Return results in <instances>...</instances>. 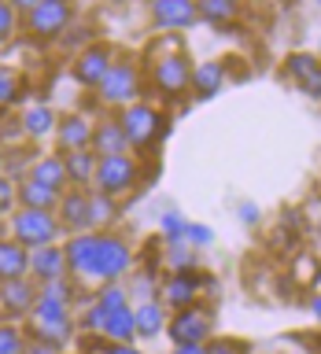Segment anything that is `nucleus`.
<instances>
[{"mask_svg": "<svg viewBox=\"0 0 321 354\" xmlns=\"http://www.w3.org/2000/svg\"><path fill=\"white\" fill-rule=\"evenodd\" d=\"M137 174H140V170H137V162L129 159V151H126V155H111V159H100V162H96L93 185H96L100 196L118 199V196L133 192V185H137Z\"/></svg>", "mask_w": 321, "mask_h": 354, "instance_id": "f03ea898", "label": "nucleus"}, {"mask_svg": "<svg viewBox=\"0 0 321 354\" xmlns=\"http://www.w3.org/2000/svg\"><path fill=\"white\" fill-rule=\"evenodd\" d=\"M30 273V251L19 248L15 240H0V284L22 281Z\"/></svg>", "mask_w": 321, "mask_h": 354, "instance_id": "6ab92c4d", "label": "nucleus"}, {"mask_svg": "<svg viewBox=\"0 0 321 354\" xmlns=\"http://www.w3.org/2000/svg\"><path fill=\"white\" fill-rule=\"evenodd\" d=\"M155 88H159L163 96H177V93H185V88H192V63L185 59V55H163L159 63H155Z\"/></svg>", "mask_w": 321, "mask_h": 354, "instance_id": "6e6552de", "label": "nucleus"}, {"mask_svg": "<svg viewBox=\"0 0 321 354\" xmlns=\"http://www.w3.org/2000/svg\"><path fill=\"white\" fill-rule=\"evenodd\" d=\"M96 251H100V232H77V236L66 240V270L77 273V277H93L96 281Z\"/></svg>", "mask_w": 321, "mask_h": 354, "instance_id": "1a4fd4ad", "label": "nucleus"}, {"mask_svg": "<svg viewBox=\"0 0 321 354\" xmlns=\"http://www.w3.org/2000/svg\"><path fill=\"white\" fill-rule=\"evenodd\" d=\"M63 273H66V254H63L59 243L30 251V277H33V281L52 284V281H63Z\"/></svg>", "mask_w": 321, "mask_h": 354, "instance_id": "ddd939ff", "label": "nucleus"}, {"mask_svg": "<svg viewBox=\"0 0 321 354\" xmlns=\"http://www.w3.org/2000/svg\"><path fill=\"white\" fill-rule=\"evenodd\" d=\"M310 310H314V317L321 321V295H314V299H310Z\"/></svg>", "mask_w": 321, "mask_h": 354, "instance_id": "37998d69", "label": "nucleus"}, {"mask_svg": "<svg viewBox=\"0 0 321 354\" xmlns=\"http://www.w3.org/2000/svg\"><path fill=\"white\" fill-rule=\"evenodd\" d=\"M240 221H244V225H255V221H259V207H255V203H244V207H240Z\"/></svg>", "mask_w": 321, "mask_h": 354, "instance_id": "ea45409f", "label": "nucleus"}, {"mask_svg": "<svg viewBox=\"0 0 321 354\" xmlns=\"http://www.w3.org/2000/svg\"><path fill=\"white\" fill-rule=\"evenodd\" d=\"M30 181H37L44 188H52V192H66V166H63V155L55 151V155H41V159H33L30 166Z\"/></svg>", "mask_w": 321, "mask_h": 354, "instance_id": "f3484780", "label": "nucleus"}, {"mask_svg": "<svg viewBox=\"0 0 321 354\" xmlns=\"http://www.w3.org/2000/svg\"><path fill=\"white\" fill-rule=\"evenodd\" d=\"M210 240H214V229L199 225V221H188V229H185V243H188V248H210Z\"/></svg>", "mask_w": 321, "mask_h": 354, "instance_id": "f704fd0d", "label": "nucleus"}, {"mask_svg": "<svg viewBox=\"0 0 321 354\" xmlns=\"http://www.w3.org/2000/svg\"><path fill=\"white\" fill-rule=\"evenodd\" d=\"M133 325H137V336H140V339L159 336L163 325H166V310H163L159 299H144V303L133 310Z\"/></svg>", "mask_w": 321, "mask_h": 354, "instance_id": "aec40b11", "label": "nucleus"}, {"mask_svg": "<svg viewBox=\"0 0 321 354\" xmlns=\"http://www.w3.org/2000/svg\"><path fill=\"white\" fill-rule=\"evenodd\" d=\"M133 266L129 243L122 236H111V232H100V251H96V281L115 284L122 273Z\"/></svg>", "mask_w": 321, "mask_h": 354, "instance_id": "423d86ee", "label": "nucleus"}, {"mask_svg": "<svg viewBox=\"0 0 321 354\" xmlns=\"http://www.w3.org/2000/svg\"><path fill=\"white\" fill-rule=\"evenodd\" d=\"M19 207H26V210H52V214H55V207H59V192H52V188H44L37 181H30V177H22V181H19Z\"/></svg>", "mask_w": 321, "mask_h": 354, "instance_id": "412c9836", "label": "nucleus"}, {"mask_svg": "<svg viewBox=\"0 0 321 354\" xmlns=\"http://www.w3.org/2000/svg\"><path fill=\"white\" fill-rule=\"evenodd\" d=\"M100 336L107 343H133L137 339V325H133V310L122 306V310H111L104 328H100Z\"/></svg>", "mask_w": 321, "mask_h": 354, "instance_id": "b1692460", "label": "nucleus"}, {"mask_svg": "<svg viewBox=\"0 0 321 354\" xmlns=\"http://www.w3.org/2000/svg\"><path fill=\"white\" fill-rule=\"evenodd\" d=\"M244 347L240 343H232V339H214V343H207V354H240Z\"/></svg>", "mask_w": 321, "mask_h": 354, "instance_id": "58836bf2", "label": "nucleus"}, {"mask_svg": "<svg viewBox=\"0 0 321 354\" xmlns=\"http://www.w3.org/2000/svg\"><path fill=\"white\" fill-rule=\"evenodd\" d=\"M15 96H19V77L11 74V71H4V66H0V107L11 104Z\"/></svg>", "mask_w": 321, "mask_h": 354, "instance_id": "e433bc0d", "label": "nucleus"}, {"mask_svg": "<svg viewBox=\"0 0 321 354\" xmlns=\"http://www.w3.org/2000/svg\"><path fill=\"white\" fill-rule=\"evenodd\" d=\"M199 11V19H207V22H229V19H237V4L232 0H203V4H196Z\"/></svg>", "mask_w": 321, "mask_h": 354, "instance_id": "cd10ccee", "label": "nucleus"}, {"mask_svg": "<svg viewBox=\"0 0 321 354\" xmlns=\"http://www.w3.org/2000/svg\"><path fill=\"white\" fill-rule=\"evenodd\" d=\"M89 148L96 151V159H111V155H126L129 140L122 133V122L118 118H100L93 126V137H89Z\"/></svg>", "mask_w": 321, "mask_h": 354, "instance_id": "f8f14e48", "label": "nucleus"}, {"mask_svg": "<svg viewBox=\"0 0 321 354\" xmlns=\"http://www.w3.org/2000/svg\"><path fill=\"white\" fill-rule=\"evenodd\" d=\"M85 354H140V351L133 347V343H107V339L104 343H96V339L89 343L85 339Z\"/></svg>", "mask_w": 321, "mask_h": 354, "instance_id": "c9c22d12", "label": "nucleus"}, {"mask_svg": "<svg viewBox=\"0 0 321 354\" xmlns=\"http://www.w3.org/2000/svg\"><path fill=\"white\" fill-rule=\"evenodd\" d=\"M96 306L107 310V314H111V310L129 306L126 303V288H122V284H104V288H100V295H96Z\"/></svg>", "mask_w": 321, "mask_h": 354, "instance_id": "c756f323", "label": "nucleus"}, {"mask_svg": "<svg viewBox=\"0 0 321 354\" xmlns=\"http://www.w3.org/2000/svg\"><path fill=\"white\" fill-rule=\"evenodd\" d=\"M26 354H59V351H52V347H44V343H37V339H33Z\"/></svg>", "mask_w": 321, "mask_h": 354, "instance_id": "a19ab883", "label": "nucleus"}, {"mask_svg": "<svg viewBox=\"0 0 321 354\" xmlns=\"http://www.w3.org/2000/svg\"><path fill=\"white\" fill-rule=\"evenodd\" d=\"M19 210V181L0 177V214H15Z\"/></svg>", "mask_w": 321, "mask_h": 354, "instance_id": "2f4dec72", "label": "nucleus"}, {"mask_svg": "<svg viewBox=\"0 0 321 354\" xmlns=\"http://www.w3.org/2000/svg\"><path fill=\"white\" fill-rule=\"evenodd\" d=\"M59 225L71 232H89V192L82 188H71V192L59 196Z\"/></svg>", "mask_w": 321, "mask_h": 354, "instance_id": "2eb2a0df", "label": "nucleus"}, {"mask_svg": "<svg viewBox=\"0 0 321 354\" xmlns=\"http://www.w3.org/2000/svg\"><path fill=\"white\" fill-rule=\"evenodd\" d=\"M166 262H170L177 273H188V266H192V248H188L185 240H174L170 251H166Z\"/></svg>", "mask_w": 321, "mask_h": 354, "instance_id": "7c9ffc66", "label": "nucleus"}, {"mask_svg": "<svg viewBox=\"0 0 321 354\" xmlns=\"http://www.w3.org/2000/svg\"><path fill=\"white\" fill-rule=\"evenodd\" d=\"M33 303H37V288H33V284L26 281V277H22V281H8V284H0V306H4L11 317L33 314Z\"/></svg>", "mask_w": 321, "mask_h": 354, "instance_id": "dca6fc26", "label": "nucleus"}, {"mask_svg": "<svg viewBox=\"0 0 321 354\" xmlns=\"http://www.w3.org/2000/svg\"><path fill=\"white\" fill-rule=\"evenodd\" d=\"M115 218V199H107V196H89V225H104V221Z\"/></svg>", "mask_w": 321, "mask_h": 354, "instance_id": "c85d7f7f", "label": "nucleus"}, {"mask_svg": "<svg viewBox=\"0 0 321 354\" xmlns=\"http://www.w3.org/2000/svg\"><path fill=\"white\" fill-rule=\"evenodd\" d=\"M221 85H226V66H221L218 59H207V63L192 66V88H196L199 100L214 96Z\"/></svg>", "mask_w": 321, "mask_h": 354, "instance_id": "5701e85b", "label": "nucleus"}, {"mask_svg": "<svg viewBox=\"0 0 321 354\" xmlns=\"http://www.w3.org/2000/svg\"><path fill=\"white\" fill-rule=\"evenodd\" d=\"M118 122H122V133H126V140L137 144V148H148V144L163 133V115H159L155 107L140 104V100L122 111Z\"/></svg>", "mask_w": 321, "mask_h": 354, "instance_id": "20e7f679", "label": "nucleus"}, {"mask_svg": "<svg viewBox=\"0 0 321 354\" xmlns=\"http://www.w3.org/2000/svg\"><path fill=\"white\" fill-rule=\"evenodd\" d=\"M174 354H207V347H174Z\"/></svg>", "mask_w": 321, "mask_h": 354, "instance_id": "79ce46f5", "label": "nucleus"}, {"mask_svg": "<svg viewBox=\"0 0 321 354\" xmlns=\"http://www.w3.org/2000/svg\"><path fill=\"white\" fill-rule=\"evenodd\" d=\"M185 229H188V221L177 214V210H166V214H163V236H166V243L185 240Z\"/></svg>", "mask_w": 321, "mask_h": 354, "instance_id": "473e14b6", "label": "nucleus"}, {"mask_svg": "<svg viewBox=\"0 0 321 354\" xmlns=\"http://www.w3.org/2000/svg\"><path fill=\"white\" fill-rule=\"evenodd\" d=\"M111 52L104 48V44H93V48H82L77 52V59H74V77L82 85H89V88H100V82L107 77V71H111Z\"/></svg>", "mask_w": 321, "mask_h": 354, "instance_id": "9b49d317", "label": "nucleus"}, {"mask_svg": "<svg viewBox=\"0 0 321 354\" xmlns=\"http://www.w3.org/2000/svg\"><path fill=\"white\" fill-rule=\"evenodd\" d=\"M71 4H63V0H37L33 11L26 15L30 30L37 33V37H59V33L71 26Z\"/></svg>", "mask_w": 321, "mask_h": 354, "instance_id": "0eeeda50", "label": "nucleus"}, {"mask_svg": "<svg viewBox=\"0 0 321 354\" xmlns=\"http://www.w3.org/2000/svg\"><path fill=\"white\" fill-rule=\"evenodd\" d=\"M163 303L166 306H196V277L192 273H174L170 281L163 284Z\"/></svg>", "mask_w": 321, "mask_h": 354, "instance_id": "4be33fe9", "label": "nucleus"}, {"mask_svg": "<svg viewBox=\"0 0 321 354\" xmlns=\"http://www.w3.org/2000/svg\"><path fill=\"white\" fill-rule=\"evenodd\" d=\"M0 354H26V347H22V332L15 325H0Z\"/></svg>", "mask_w": 321, "mask_h": 354, "instance_id": "72a5a7b5", "label": "nucleus"}, {"mask_svg": "<svg viewBox=\"0 0 321 354\" xmlns=\"http://www.w3.org/2000/svg\"><path fill=\"white\" fill-rule=\"evenodd\" d=\"M15 26H19V15H15V8L0 0V41H4V37H8V33L15 30Z\"/></svg>", "mask_w": 321, "mask_h": 354, "instance_id": "4c0bfd02", "label": "nucleus"}, {"mask_svg": "<svg viewBox=\"0 0 321 354\" xmlns=\"http://www.w3.org/2000/svg\"><path fill=\"white\" fill-rule=\"evenodd\" d=\"M33 339L44 343V347L59 351L66 339H71V321H37L33 325Z\"/></svg>", "mask_w": 321, "mask_h": 354, "instance_id": "a878e982", "label": "nucleus"}, {"mask_svg": "<svg viewBox=\"0 0 321 354\" xmlns=\"http://www.w3.org/2000/svg\"><path fill=\"white\" fill-rule=\"evenodd\" d=\"M96 162H100V159H96V151H93V148L63 155L66 185H74V188H82V192H89V185H93V177H96Z\"/></svg>", "mask_w": 321, "mask_h": 354, "instance_id": "a211bd4d", "label": "nucleus"}, {"mask_svg": "<svg viewBox=\"0 0 321 354\" xmlns=\"http://www.w3.org/2000/svg\"><path fill=\"white\" fill-rule=\"evenodd\" d=\"M166 332H170L174 347H203L210 336V314L199 306H185L177 310V317L166 325Z\"/></svg>", "mask_w": 321, "mask_h": 354, "instance_id": "39448f33", "label": "nucleus"}, {"mask_svg": "<svg viewBox=\"0 0 321 354\" xmlns=\"http://www.w3.org/2000/svg\"><path fill=\"white\" fill-rule=\"evenodd\" d=\"M100 100L111 107H129V104H137V96H140V82H137V71H133V63L126 59H118V63H111V71L107 77L100 82Z\"/></svg>", "mask_w": 321, "mask_h": 354, "instance_id": "7ed1b4c3", "label": "nucleus"}, {"mask_svg": "<svg viewBox=\"0 0 321 354\" xmlns=\"http://www.w3.org/2000/svg\"><path fill=\"white\" fill-rule=\"evenodd\" d=\"M284 74H288V77H295L299 88H303L306 82H314V77L321 74V59H318V55H310V52H295V55H288Z\"/></svg>", "mask_w": 321, "mask_h": 354, "instance_id": "393cba45", "label": "nucleus"}, {"mask_svg": "<svg viewBox=\"0 0 321 354\" xmlns=\"http://www.w3.org/2000/svg\"><path fill=\"white\" fill-rule=\"evenodd\" d=\"M89 137H93V126H89L85 115H63V118H55V140H59V151L63 155L85 151L89 148Z\"/></svg>", "mask_w": 321, "mask_h": 354, "instance_id": "4468645a", "label": "nucleus"}, {"mask_svg": "<svg viewBox=\"0 0 321 354\" xmlns=\"http://www.w3.org/2000/svg\"><path fill=\"white\" fill-rule=\"evenodd\" d=\"M55 236H59V218L52 210H26L19 207L11 214V240L26 251H37V248H52Z\"/></svg>", "mask_w": 321, "mask_h": 354, "instance_id": "f257e3e1", "label": "nucleus"}, {"mask_svg": "<svg viewBox=\"0 0 321 354\" xmlns=\"http://www.w3.org/2000/svg\"><path fill=\"white\" fill-rule=\"evenodd\" d=\"M22 133L26 137H48V133H55V115L48 107H30L22 115Z\"/></svg>", "mask_w": 321, "mask_h": 354, "instance_id": "bb28decb", "label": "nucleus"}, {"mask_svg": "<svg viewBox=\"0 0 321 354\" xmlns=\"http://www.w3.org/2000/svg\"><path fill=\"white\" fill-rule=\"evenodd\" d=\"M152 19L159 30H188L199 22V11H196L192 0H155Z\"/></svg>", "mask_w": 321, "mask_h": 354, "instance_id": "9d476101", "label": "nucleus"}]
</instances>
